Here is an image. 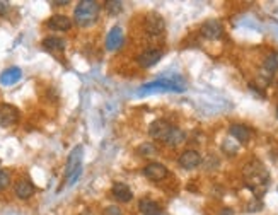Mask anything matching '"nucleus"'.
Masks as SVG:
<instances>
[{
  "instance_id": "nucleus-1",
  "label": "nucleus",
  "mask_w": 278,
  "mask_h": 215,
  "mask_svg": "<svg viewBox=\"0 0 278 215\" xmlns=\"http://www.w3.org/2000/svg\"><path fill=\"white\" fill-rule=\"evenodd\" d=\"M242 178H244L246 186L256 196L264 195V192H266V188H268V183H270V172H268V169L264 168L263 162H260V160H256V159L248 162L242 169Z\"/></svg>"
},
{
  "instance_id": "nucleus-2",
  "label": "nucleus",
  "mask_w": 278,
  "mask_h": 215,
  "mask_svg": "<svg viewBox=\"0 0 278 215\" xmlns=\"http://www.w3.org/2000/svg\"><path fill=\"white\" fill-rule=\"evenodd\" d=\"M98 18H99V6L94 0H82V2L77 4L76 10H74V20L80 28L94 24Z\"/></svg>"
},
{
  "instance_id": "nucleus-3",
  "label": "nucleus",
  "mask_w": 278,
  "mask_h": 215,
  "mask_svg": "<svg viewBox=\"0 0 278 215\" xmlns=\"http://www.w3.org/2000/svg\"><path fill=\"white\" fill-rule=\"evenodd\" d=\"M82 156H84V148H82V146H77L72 152H70L68 160H67V168H65V176H67L68 184H74L78 180V176H80Z\"/></svg>"
},
{
  "instance_id": "nucleus-4",
  "label": "nucleus",
  "mask_w": 278,
  "mask_h": 215,
  "mask_svg": "<svg viewBox=\"0 0 278 215\" xmlns=\"http://www.w3.org/2000/svg\"><path fill=\"white\" fill-rule=\"evenodd\" d=\"M154 89H160V90H174V92H182L184 90V84L180 77H174V78H160V80L156 82H148L140 88L142 92H148V90Z\"/></svg>"
},
{
  "instance_id": "nucleus-5",
  "label": "nucleus",
  "mask_w": 278,
  "mask_h": 215,
  "mask_svg": "<svg viewBox=\"0 0 278 215\" xmlns=\"http://www.w3.org/2000/svg\"><path fill=\"white\" fill-rule=\"evenodd\" d=\"M174 125H171L169 122H166V120H156V122L150 123V126H148V135L154 138V140H160V142H166V140L169 138V135H171Z\"/></svg>"
},
{
  "instance_id": "nucleus-6",
  "label": "nucleus",
  "mask_w": 278,
  "mask_h": 215,
  "mask_svg": "<svg viewBox=\"0 0 278 215\" xmlns=\"http://www.w3.org/2000/svg\"><path fill=\"white\" fill-rule=\"evenodd\" d=\"M19 110L12 104H0V126L9 128L14 126L19 122Z\"/></svg>"
},
{
  "instance_id": "nucleus-7",
  "label": "nucleus",
  "mask_w": 278,
  "mask_h": 215,
  "mask_svg": "<svg viewBox=\"0 0 278 215\" xmlns=\"http://www.w3.org/2000/svg\"><path fill=\"white\" fill-rule=\"evenodd\" d=\"M160 58H162V50H159V48H148V50H145V52H142L138 56H136V62H138L140 67L150 68Z\"/></svg>"
},
{
  "instance_id": "nucleus-8",
  "label": "nucleus",
  "mask_w": 278,
  "mask_h": 215,
  "mask_svg": "<svg viewBox=\"0 0 278 215\" xmlns=\"http://www.w3.org/2000/svg\"><path fill=\"white\" fill-rule=\"evenodd\" d=\"M168 168L160 162H150L142 169V174L150 181H162L164 178H168Z\"/></svg>"
},
{
  "instance_id": "nucleus-9",
  "label": "nucleus",
  "mask_w": 278,
  "mask_h": 215,
  "mask_svg": "<svg viewBox=\"0 0 278 215\" xmlns=\"http://www.w3.org/2000/svg\"><path fill=\"white\" fill-rule=\"evenodd\" d=\"M202 34L206 40H218L224 34V28L218 20H206L202 26Z\"/></svg>"
},
{
  "instance_id": "nucleus-10",
  "label": "nucleus",
  "mask_w": 278,
  "mask_h": 215,
  "mask_svg": "<svg viewBox=\"0 0 278 215\" xmlns=\"http://www.w3.org/2000/svg\"><path fill=\"white\" fill-rule=\"evenodd\" d=\"M202 162V156L196 150H186L180 157V166L182 169H194Z\"/></svg>"
},
{
  "instance_id": "nucleus-11",
  "label": "nucleus",
  "mask_w": 278,
  "mask_h": 215,
  "mask_svg": "<svg viewBox=\"0 0 278 215\" xmlns=\"http://www.w3.org/2000/svg\"><path fill=\"white\" fill-rule=\"evenodd\" d=\"M46 24L52 31H68L72 28V19L67 18V16L56 14V16H52Z\"/></svg>"
},
{
  "instance_id": "nucleus-12",
  "label": "nucleus",
  "mask_w": 278,
  "mask_h": 215,
  "mask_svg": "<svg viewBox=\"0 0 278 215\" xmlns=\"http://www.w3.org/2000/svg\"><path fill=\"white\" fill-rule=\"evenodd\" d=\"M122 44H123V31H122V28L114 26L106 36V48L110 50V52H114V50L122 48Z\"/></svg>"
},
{
  "instance_id": "nucleus-13",
  "label": "nucleus",
  "mask_w": 278,
  "mask_h": 215,
  "mask_svg": "<svg viewBox=\"0 0 278 215\" xmlns=\"http://www.w3.org/2000/svg\"><path fill=\"white\" fill-rule=\"evenodd\" d=\"M22 77V70L19 67H9L0 74V84L2 86H14L16 82L20 80Z\"/></svg>"
},
{
  "instance_id": "nucleus-14",
  "label": "nucleus",
  "mask_w": 278,
  "mask_h": 215,
  "mask_svg": "<svg viewBox=\"0 0 278 215\" xmlns=\"http://www.w3.org/2000/svg\"><path fill=\"white\" fill-rule=\"evenodd\" d=\"M111 193H113V196L118 202H122V204H128V202L134 198V193H132V190L128 188L125 183H114L113 188H111Z\"/></svg>"
},
{
  "instance_id": "nucleus-15",
  "label": "nucleus",
  "mask_w": 278,
  "mask_h": 215,
  "mask_svg": "<svg viewBox=\"0 0 278 215\" xmlns=\"http://www.w3.org/2000/svg\"><path fill=\"white\" fill-rule=\"evenodd\" d=\"M229 134H230V137H234L240 144L250 142V138H251V130H250V128H248L246 125H239V123L230 125Z\"/></svg>"
},
{
  "instance_id": "nucleus-16",
  "label": "nucleus",
  "mask_w": 278,
  "mask_h": 215,
  "mask_svg": "<svg viewBox=\"0 0 278 215\" xmlns=\"http://www.w3.org/2000/svg\"><path fill=\"white\" fill-rule=\"evenodd\" d=\"M14 192L20 200H28V198L34 195V186L29 180H19L14 186Z\"/></svg>"
},
{
  "instance_id": "nucleus-17",
  "label": "nucleus",
  "mask_w": 278,
  "mask_h": 215,
  "mask_svg": "<svg viewBox=\"0 0 278 215\" xmlns=\"http://www.w3.org/2000/svg\"><path fill=\"white\" fill-rule=\"evenodd\" d=\"M138 210L142 215H160L162 214V208L159 206V204L152 200V198H142L138 202Z\"/></svg>"
},
{
  "instance_id": "nucleus-18",
  "label": "nucleus",
  "mask_w": 278,
  "mask_h": 215,
  "mask_svg": "<svg viewBox=\"0 0 278 215\" xmlns=\"http://www.w3.org/2000/svg\"><path fill=\"white\" fill-rule=\"evenodd\" d=\"M145 26H147V31L152 32V34H160L164 31V19L159 14H150L147 18Z\"/></svg>"
},
{
  "instance_id": "nucleus-19",
  "label": "nucleus",
  "mask_w": 278,
  "mask_h": 215,
  "mask_svg": "<svg viewBox=\"0 0 278 215\" xmlns=\"http://www.w3.org/2000/svg\"><path fill=\"white\" fill-rule=\"evenodd\" d=\"M43 48L48 50V52H64L65 48V41L58 36H48V38L43 40Z\"/></svg>"
},
{
  "instance_id": "nucleus-20",
  "label": "nucleus",
  "mask_w": 278,
  "mask_h": 215,
  "mask_svg": "<svg viewBox=\"0 0 278 215\" xmlns=\"http://www.w3.org/2000/svg\"><path fill=\"white\" fill-rule=\"evenodd\" d=\"M182 140H184V134H182L180 128L174 126L172 132H171V135H169V138L166 140V144H168V146H171V147H176V146H180Z\"/></svg>"
},
{
  "instance_id": "nucleus-21",
  "label": "nucleus",
  "mask_w": 278,
  "mask_h": 215,
  "mask_svg": "<svg viewBox=\"0 0 278 215\" xmlns=\"http://www.w3.org/2000/svg\"><path fill=\"white\" fill-rule=\"evenodd\" d=\"M104 7H106L108 14H111V16H118L120 12L123 10V9H122L123 4L118 2V0H108V2L104 4Z\"/></svg>"
},
{
  "instance_id": "nucleus-22",
  "label": "nucleus",
  "mask_w": 278,
  "mask_h": 215,
  "mask_svg": "<svg viewBox=\"0 0 278 215\" xmlns=\"http://www.w3.org/2000/svg\"><path fill=\"white\" fill-rule=\"evenodd\" d=\"M264 68L270 70V72H276L278 70V52L268 55V58L264 60Z\"/></svg>"
},
{
  "instance_id": "nucleus-23",
  "label": "nucleus",
  "mask_w": 278,
  "mask_h": 215,
  "mask_svg": "<svg viewBox=\"0 0 278 215\" xmlns=\"http://www.w3.org/2000/svg\"><path fill=\"white\" fill-rule=\"evenodd\" d=\"M10 184V174L9 171H0V192L7 188Z\"/></svg>"
},
{
  "instance_id": "nucleus-24",
  "label": "nucleus",
  "mask_w": 278,
  "mask_h": 215,
  "mask_svg": "<svg viewBox=\"0 0 278 215\" xmlns=\"http://www.w3.org/2000/svg\"><path fill=\"white\" fill-rule=\"evenodd\" d=\"M102 215H123V212L116 205H110V206H106V208H104Z\"/></svg>"
},
{
  "instance_id": "nucleus-25",
  "label": "nucleus",
  "mask_w": 278,
  "mask_h": 215,
  "mask_svg": "<svg viewBox=\"0 0 278 215\" xmlns=\"http://www.w3.org/2000/svg\"><path fill=\"white\" fill-rule=\"evenodd\" d=\"M154 152H156V148H154L150 144H142V146L138 147V154H154Z\"/></svg>"
},
{
  "instance_id": "nucleus-26",
  "label": "nucleus",
  "mask_w": 278,
  "mask_h": 215,
  "mask_svg": "<svg viewBox=\"0 0 278 215\" xmlns=\"http://www.w3.org/2000/svg\"><path fill=\"white\" fill-rule=\"evenodd\" d=\"M261 206H263V205H261V202L256 200V204H254V202H252V204H251L250 206H248V210H250V212H256V210H260Z\"/></svg>"
},
{
  "instance_id": "nucleus-27",
  "label": "nucleus",
  "mask_w": 278,
  "mask_h": 215,
  "mask_svg": "<svg viewBox=\"0 0 278 215\" xmlns=\"http://www.w3.org/2000/svg\"><path fill=\"white\" fill-rule=\"evenodd\" d=\"M7 10H9V4H7V2H0V16H6Z\"/></svg>"
},
{
  "instance_id": "nucleus-28",
  "label": "nucleus",
  "mask_w": 278,
  "mask_h": 215,
  "mask_svg": "<svg viewBox=\"0 0 278 215\" xmlns=\"http://www.w3.org/2000/svg\"><path fill=\"white\" fill-rule=\"evenodd\" d=\"M218 215H234V210H230V208H224Z\"/></svg>"
},
{
  "instance_id": "nucleus-29",
  "label": "nucleus",
  "mask_w": 278,
  "mask_h": 215,
  "mask_svg": "<svg viewBox=\"0 0 278 215\" xmlns=\"http://www.w3.org/2000/svg\"><path fill=\"white\" fill-rule=\"evenodd\" d=\"M52 6H55V7H58V6H68V2H67V0H62V2H52Z\"/></svg>"
},
{
  "instance_id": "nucleus-30",
  "label": "nucleus",
  "mask_w": 278,
  "mask_h": 215,
  "mask_svg": "<svg viewBox=\"0 0 278 215\" xmlns=\"http://www.w3.org/2000/svg\"><path fill=\"white\" fill-rule=\"evenodd\" d=\"M276 118H278V108H276Z\"/></svg>"
}]
</instances>
